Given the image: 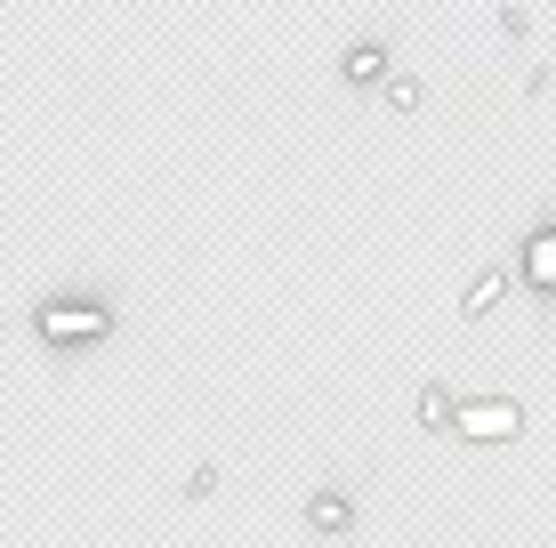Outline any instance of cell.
Here are the masks:
<instances>
[{"instance_id": "1", "label": "cell", "mask_w": 556, "mask_h": 548, "mask_svg": "<svg viewBox=\"0 0 556 548\" xmlns=\"http://www.w3.org/2000/svg\"><path fill=\"white\" fill-rule=\"evenodd\" d=\"M33 339H41L49 355H89L113 339V307L98 291H49L41 307H33Z\"/></svg>"}, {"instance_id": "2", "label": "cell", "mask_w": 556, "mask_h": 548, "mask_svg": "<svg viewBox=\"0 0 556 548\" xmlns=\"http://www.w3.org/2000/svg\"><path fill=\"white\" fill-rule=\"evenodd\" d=\"M525 428H532V411L516 404V395H459V436L452 444L492 451V444H516Z\"/></svg>"}, {"instance_id": "3", "label": "cell", "mask_w": 556, "mask_h": 548, "mask_svg": "<svg viewBox=\"0 0 556 548\" xmlns=\"http://www.w3.org/2000/svg\"><path fill=\"white\" fill-rule=\"evenodd\" d=\"M516 291L541 298V307H556V211L516 242Z\"/></svg>"}, {"instance_id": "4", "label": "cell", "mask_w": 556, "mask_h": 548, "mask_svg": "<svg viewBox=\"0 0 556 548\" xmlns=\"http://www.w3.org/2000/svg\"><path fill=\"white\" fill-rule=\"evenodd\" d=\"M395 73H404V65H395V49L379 41V33H355V41L339 49V81H348V89H388Z\"/></svg>"}, {"instance_id": "5", "label": "cell", "mask_w": 556, "mask_h": 548, "mask_svg": "<svg viewBox=\"0 0 556 548\" xmlns=\"http://www.w3.org/2000/svg\"><path fill=\"white\" fill-rule=\"evenodd\" d=\"M306 533H323V540L355 533V493L348 484H315V493H306Z\"/></svg>"}, {"instance_id": "6", "label": "cell", "mask_w": 556, "mask_h": 548, "mask_svg": "<svg viewBox=\"0 0 556 548\" xmlns=\"http://www.w3.org/2000/svg\"><path fill=\"white\" fill-rule=\"evenodd\" d=\"M516 291V267H476L459 282V323H484V315H501V298Z\"/></svg>"}, {"instance_id": "7", "label": "cell", "mask_w": 556, "mask_h": 548, "mask_svg": "<svg viewBox=\"0 0 556 548\" xmlns=\"http://www.w3.org/2000/svg\"><path fill=\"white\" fill-rule=\"evenodd\" d=\"M412 420H419V436H459V395L444 387V380H419V395H412Z\"/></svg>"}, {"instance_id": "8", "label": "cell", "mask_w": 556, "mask_h": 548, "mask_svg": "<svg viewBox=\"0 0 556 548\" xmlns=\"http://www.w3.org/2000/svg\"><path fill=\"white\" fill-rule=\"evenodd\" d=\"M419 105H428V81H419V73H395V81H388V113H404V122H412Z\"/></svg>"}, {"instance_id": "9", "label": "cell", "mask_w": 556, "mask_h": 548, "mask_svg": "<svg viewBox=\"0 0 556 548\" xmlns=\"http://www.w3.org/2000/svg\"><path fill=\"white\" fill-rule=\"evenodd\" d=\"M218 484H226V468H218V460H194L178 493H186V508H194V500H210V493H218Z\"/></svg>"}, {"instance_id": "10", "label": "cell", "mask_w": 556, "mask_h": 548, "mask_svg": "<svg viewBox=\"0 0 556 548\" xmlns=\"http://www.w3.org/2000/svg\"><path fill=\"white\" fill-rule=\"evenodd\" d=\"M492 25H501V41H525V33H532V9H516V0H508V9H492Z\"/></svg>"}, {"instance_id": "11", "label": "cell", "mask_w": 556, "mask_h": 548, "mask_svg": "<svg viewBox=\"0 0 556 548\" xmlns=\"http://www.w3.org/2000/svg\"><path fill=\"white\" fill-rule=\"evenodd\" d=\"M162 548H169V540H162Z\"/></svg>"}]
</instances>
